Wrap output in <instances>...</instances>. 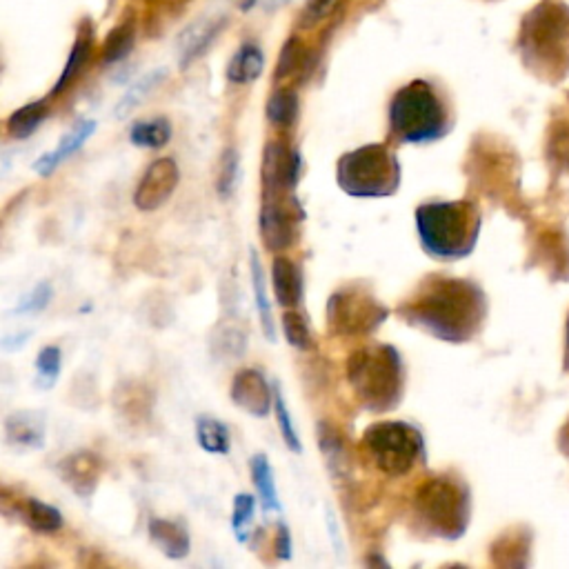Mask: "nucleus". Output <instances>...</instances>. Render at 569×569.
<instances>
[{
  "label": "nucleus",
  "mask_w": 569,
  "mask_h": 569,
  "mask_svg": "<svg viewBox=\"0 0 569 569\" xmlns=\"http://www.w3.org/2000/svg\"><path fill=\"white\" fill-rule=\"evenodd\" d=\"M318 449H321L329 472L336 478H343L349 472V454L343 436L332 429V425H318Z\"/></svg>",
  "instance_id": "29"
},
{
  "label": "nucleus",
  "mask_w": 569,
  "mask_h": 569,
  "mask_svg": "<svg viewBox=\"0 0 569 569\" xmlns=\"http://www.w3.org/2000/svg\"><path fill=\"white\" fill-rule=\"evenodd\" d=\"M303 158L298 149L281 141L267 143L263 149V189L265 198H294L301 181Z\"/></svg>",
  "instance_id": "10"
},
{
  "label": "nucleus",
  "mask_w": 569,
  "mask_h": 569,
  "mask_svg": "<svg viewBox=\"0 0 569 569\" xmlns=\"http://www.w3.org/2000/svg\"><path fill=\"white\" fill-rule=\"evenodd\" d=\"M154 3H156V7H174V9L178 7L181 9L187 0H154Z\"/></svg>",
  "instance_id": "42"
},
{
  "label": "nucleus",
  "mask_w": 569,
  "mask_h": 569,
  "mask_svg": "<svg viewBox=\"0 0 569 569\" xmlns=\"http://www.w3.org/2000/svg\"><path fill=\"white\" fill-rule=\"evenodd\" d=\"M303 218L301 207L294 201H281V198H265V205L258 218L261 241L269 252H285L298 238V221Z\"/></svg>",
  "instance_id": "11"
},
{
  "label": "nucleus",
  "mask_w": 569,
  "mask_h": 569,
  "mask_svg": "<svg viewBox=\"0 0 569 569\" xmlns=\"http://www.w3.org/2000/svg\"><path fill=\"white\" fill-rule=\"evenodd\" d=\"M92 45H94V32H92V25H89V27H83L76 36V43L72 47V52H69V58H67V63L61 72V78H58V83L52 89L54 96L63 94L65 89L76 81L78 74L83 72L87 61H89V56H92Z\"/></svg>",
  "instance_id": "25"
},
{
  "label": "nucleus",
  "mask_w": 569,
  "mask_h": 569,
  "mask_svg": "<svg viewBox=\"0 0 569 569\" xmlns=\"http://www.w3.org/2000/svg\"><path fill=\"white\" fill-rule=\"evenodd\" d=\"M136 43V23L129 18V21H123L121 25H116L109 36L105 38V47H103V63L105 65H114L121 63L125 58L132 54Z\"/></svg>",
  "instance_id": "31"
},
{
  "label": "nucleus",
  "mask_w": 569,
  "mask_h": 569,
  "mask_svg": "<svg viewBox=\"0 0 569 569\" xmlns=\"http://www.w3.org/2000/svg\"><path fill=\"white\" fill-rule=\"evenodd\" d=\"M389 316V309L361 285L336 289L327 301V327L334 336H372Z\"/></svg>",
  "instance_id": "8"
},
{
  "label": "nucleus",
  "mask_w": 569,
  "mask_h": 569,
  "mask_svg": "<svg viewBox=\"0 0 569 569\" xmlns=\"http://www.w3.org/2000/svg\"><path fill=\"white\" fill-rule=\"evenodd\" d=\"M47 116H49L47 98L27 103L7 118V134L16 138V141H25V138L32 136L36 129L47 121Z\"/></svg>",
  "instance_id": "26"
},
{
  "label": "nucleus",
  "mask_w": 569,
  "mask_h": 569,
  "mask_svg": "<svg viewBox=\"0 0 569 569\" xmlns=\"http://www.w3.org/2000/svg\"><path fill=\"white\" fill-rule=\"evenodd\" d=\"M449 127H452L449 109L432 83L412 81L392 96L389 129L398 143H436L447 136Z\"/></svg>",
  "instance_id": "4"
},
{
  "label": "nucleus",
  "mask_w": 569,
  "mask_h": 569,
  "mask_svg": "<svg viewBox=\"0 0 569 569\" xmlns=\"http://www.w3.org/2000/svg\"><path fill=\"white\" fill-rule=\"evenodd\" d=\"M47 436L45 416L41 412L21 409L5 418V441L9 447L25 452V449H43Z\"/></svg>",
  "instance_id": "15"
},
{
  "label": "nucleus",
  "mask_w": 569,
  "mask_h": 569,
  "mask_svg": "<svg viewBox=\"0 0 569 569\" xmlns=\"http://www.w3.org/2000/svg\"><path fill=\"white\" fill-rule=\"evenodd\" d=\"M281 327H283L287 343L292 347L301 349V352H309V349L314 347V338H312V332H309V325L298 312H285Z\"/></svg>",
  "instance_id": "37"
},
{
  "label": "nucleus",
  "mask_w": 569,
  "mask_h": 569,
  "mask_svg": "<svg viewBox=\"0 0 569 569\" xmlns=\"http://www.w3.org/2000/svg\"><path fill=\"white\" fill-rule=\"evenodd\" d=\"M52 296H54V287L49 285L47 281L43 283H38L32 292H29L21 303H18V307L14 309L16 314H41L43 309H47L49 301H52Z\"/></svg>",
  "instance_id": "39"
},
{
  "label": "nucleus",
  "mask_w": 569,
  "mask_h": 569,
  "mask_svg": "<svg viewBox=\"0 0 569 569\" xmlns=\"http://www.w3.org/2000/svg\"><path fill=\"white\" fill-rule=\"evenodd\" d=\"M16 514L29 529H32V532L43 534V536L61 532L63 525H65V518L61 514V509L49 505V503L38 501V498H25V501L18 503Z\"/></svg>",
  "instance_id": "20"
},
{
  "label": "nucleus",
  "mask_w": 569,
  "mask_h": 569,
  "mask_svg": "<svg viewBox=\"0 0 569 569\" xmlns=\"http://www.w3.org/2000/svg\"><path fill=\"white\" fill-rule=\"evenodd\" d=\"M338 3H341V0H309L298 23H301V27L305 29H312L318 23H323L325 18L332 16L336 12Z\"/></svg>",
  "instance_id": "40"
},
{
  "label": "nucleus",
  "mask_w": 569,
  "mask_h": 569,
  "mask_svg": "<svg viewBox=\"0 0 569 569\" xmlns=\"http://www.w3.org/2000/svg\"><path fill=\"white\" fill-rule=\"evenodd\" d=\"M412 512L418 527L429 536L456 541L469 523V492L452 476H434L416 489Z\"/></svg>",
  "instance_id": "6"
},
{
  "label": "nucleus",
  "mask_w": 569,
  "mask_h": 569,
  "mask_svg": "<svg viewBox=\"0 0 569 569\" xmlns=\"http://www.w3.org/2000/svg\"><path fill=\"white\" fill-rule=\"evenodd\" d=\"M403 321L445 343H467L481 332L487 316V296L463 278L429 276L398 307Z\"/></svg>",
  "instance_id": "1"
},
{
  "label": "nucleus",
  "mask_w": 569,
  "mask_h": 569,
  "mask_svg": "<svg viewBox=\"0 0 569 569\" xmlns=\"http://www.w3.org/2000/svg\"><path fill=\"white\" fill-rule=\"evenodd\" d=\"M249 272H252V287H254V298H256V309L258 316H261V327L267 341H276V323H274V314H272V303L267 298V281H265V272L261 265V258H258L256 252L249 254Z\"/></svg>",
  "instance_id": "27"
},
{
  "label": "nucleus",
  "mask_w": 569,
  "mask_h": 569,
  "mask_svg": "<svg viewBox=\"0 0 569 569\" xmlns=\"http://www.w3.org/2000/svg\"><path fill=\"white\" fill-rule=\"evenodd\" d=\"M249 472H252L254 487L258 492V498H261L263 512L281 514L283 505H281V498H278L274 469H272V463H269V458L265 454H254L252 461H249Z\"/></svg>",
  "instance_id": "24"
},
{
  "label": "nucleus",
  "mask_w": 569,
  "mask_h": 569,
  "mask_svg": "<svg viewBox=\"0 0 569 569\" xmlns=\"http://www.w3.org/2000/svg\"><path fill=\"white\" fill-rule=\"evenodd\" d=\"M265 69V56L261 47L254 43H245L236 49V54L229 58L227 81L234 85H249L261 78Z\"/></svg>",
  "instance_id": "21"
},
{
  "label": "nucleus",
  "mask_w": 569,
  "mask_h": 569,
  "mask_svg": "<svg viewBox=\"0 0 569 569\" xmlns=\"http://www.w3.org/2000/svg\"><path fill=\"white\" fill-rule=\"evenodd\" d=\"M196 441L207 454L227 456L229 449H232V436H229L227 425L207 414L196 418Z\"/></svg>",
  "instance_id": "28"
},
{
  "label": "nucleus",
  "mask_w": 569,
  "mask_h": 569,
  "mask_svg": "<svg viewBox=\"0 0 569 569\" xmlns=\"http://www.w3.org/2000/svg\"><path fill=\"white\" fill-rule=\"evenodd\" d=\"M256 514V498L252 494H236L234 509H232V529L238 543L249 541V529H252Z\"/></svg>",
  "instance_id": "35"
},
{
  "label": "nucleus",
  "mask_w": 569,
  "mask_h": 569,
  "mask_svg": "<svg viewBox=\"0 0 569 569\" xmlns=\"http://www.w3.org/2000/svg\"><path fill=\"white\" fill-rule=\"evenodd\" d=\"M298 94L294 89L283 87L269 96L267 107H265V114L269 118V123L276 125V127H292L298 118Z\"/></svg>",
  "instance_id": "32"
},
{
  "label": "nucleus",
  "mask_w": 569,
  "mask_h": 569,
  "mask_svg": "<svg viewBox=\"0 0 569 569\" xmlns=\"http://www.w3.org/2000/svg\"><path fill=\"white\" fill-rule=\"evenodd\" d=\"M523 49L529 61L547 67L569 65V7H536L523 23Z\"/></svg>",
  "instance_id": "9"
},
{
  "label": "nucleus",
  "mask_w": 569,
  "mask_h": 569,
  "mask_svg": "<svg viewBox=\"0 0 569 569\" xmlns=\"http://www.w3.org/2000/svg\"><path fill=\"white\" fill-rule=\"evenodd\" d=\"M114 407L125 423L141 427L149 421V416H152L154 396L143 383L127 381L116 387Z\"/></svg>",
  "instance_id": "17"
},
{
  "label": "nucleus",
  "mask_w": 569,
  "mask_h": 569,
  "mask_svg": "<svg viewBox=\"0 0 569 569\" xmlns=\"http://www.w3.org/2000/svg\"><path fill=\"white\" fill-rule=\"evenodd\" d=\"M36 381L34 385L38 389H52L58 383V376H61L63 369V352L58 345H45L41 352L36 356Z\"/></svg>",
  "instance_id": "33"
},
{
  "label": "nucleus",
  "mask_w": 569,
  "mask_h": 569,
  "mask_svg": "<svg viewBox=\"0 0 569 569\" xmlns=\"http://www.w3.org/2000/svg\"><path fill=\"white\" fill-rule=\"evenodd\" d=\"M181 183V169L174 158H158L145 169V174L134 192V205L138 212H156L161 209Z\"/></svg>",
  "instance_id": "12"
},
{
  "label": "nucleus",
  "mask_w": 569,
  "mask_h": 569,
  "mask_svg": "<svg viewBox=\"0 0 569 569\" xmlns=\"http://www.w3.org/2000/svg\"><path fill=\"white\" fill-rule=\"evenodd\" d=\"M165 76H167L165 69H156V72L147 74L143 81H138L132 89H127V94L121 98V103L116 105V118H125L132 109H136V105L141 103L158 83H163Z\"/></svg>",
  "instance_id": "36"
},
{
  "label": "nucleus",
  "mask_w": 569,
  "mask_h": 569,
  "mask_svg": "<svg viewBox=\"0 0 569 569\" xmlns=\"http://www.w3.org/2000/svg\"><path fill=\"white\" fill-rule=\"evenodd\" d=\"M256 5V0H243V12H249V9H252Z\"/></svg>",
  "instance_id": "44"
},
{
  "label": "nucleus",
  "mask_w": 569,
  "mask_h": 569,
  "mask_svg": "<svg viewBox=\"0 0 569 569\" xmlns=\"http://www.w3.org/2000/svg\"><path fill=\"white\" fill-rule=\"evenodd\" d=\"M314 65V58L309 54V49L298 41V38H289V41L283 45L281 56H278L276 63V81L285 83V81H303V78L309 74V69Z\"/></svg>",
  "instance_id": "22"
},
{
  "label": "nucleus",
  "mask_w": 569,
  "mask_h": 569,
  "mask_svg": "<svg viewBox=\"0 0 569 569\" xmlns=\"http://www.w3.org/2000/svg\"><path fill=\"white\" fill-rule=\"evenodd\" d=\"M225 25V18H218V21H201L187 29L181 38V67H189L196 58H201L209 45L214 43V38L221 34V29Z\"/></svg>",
  "instance_id": "23"
},
{
  "label": "nucleus",
  "mask_w": 569,
  "mask_h": 569,
  "mask_svg": "<svg viewBox=\"0 0 569 569\" xmlns=\"http://www.w3.org/2000/svg\"><path fill=\"white\" fill-rule=\"evenodd\" d=\"M274 552H276V558H281V561H289V558H292V534H289L285 523H278L276 527Z\"/></svg>",
  "instance_id": "41"
},
{
  "label": "nucleus",
  "mask_w": 569,
  "mask_h": 569,
  "mask_svg": "<svg viewBox=\"0 0 569 569\" xmlns=\"http://www.w3.org/2000/svg\"><path fill=\"white\" fill-rule=\"evenodd\" d=\"M147 534L152 538V543L172 561H183L192 552V538H189V532L181 523L167 521V518H152L147 525Z\"/></svg>",
  "instance_id": "18"
},
{
  "label": "nucleus",
  "mask_w": 569,
  "mask_h": 569,
  "mask_svg": "<svg viewBox=\"0 0 569 569\" xmlns=\"http://www.w3.org/2000/svg\"><path fill=\"white\" fill-rule=\"evenodd\" d=\"M103 472H105L103 458L94 452H87V449L69 454L58 463V474H61L63 483L72 489L78 498L94 496L98 483H101Z\"/></svg>",
  "instance_id": "14"
},
{
  "label": "nucleus",
  "mask_w": 569,
  "mask_h": 569,
  "mask_svg": "<svg viewBox=\"0 0 569 569\" xmlns=\"http://www.w3.org/2000/svg\"><path fill=\"white\" fill-rule=\"evenodd\" d=\"M483 218L472 201H432L416 209V229L436 261H461L474 252Z\"/></svg>",
  "instance_id": "2"
},
{
  "label": "nucleus",
  "mask_w": 569,
  "mask_h": 569,
  "mask_svg": "<svg viewBox=\"0 0 569 569\" xmlns=\"http://www.w3.org/2000/svg\"><path fill=\"white\" fill-rule=\"evenodd\" d=\"M272 289L276 303L283 307L301 305L303 298V274L298 265L287 256H276L272 263Z\"/></svg>",
  "instance_id": "19"
},
{
  "label": "nucleus",
  "mask_w": 569,
  "mask_h": 569,
  "mask_svg": "<svg viewBox=\"0 0 569 569\" xmlns=\"http://www.w3.org/2000/svg\"><path fill=\"white\" fill-rule=\"evenodd\" d=\"M274 412H276V421H278V427H281V436H283L285 445L292 449L294 454H301L303 452L301 438H298L294 421H292V416H289L287 403H285V398L281 394V389H278V385H276V396H274Z\"/></svg>",
  "instance_id": "38"
},
{
  "label": "nucleus",
  "mask_w": 569,
  "mask_h": 569,
  "mask_svg": "<svg viewBox=\"0 0 569 569\" xmlns=\"http://www.w3.org/2000/svg\"><path fill=\"white\" fill-rule=\"evenodd\" d=\"M347 381L367 412H392L405 394L403 356L387 343L358 347L347 358Z\"/></svg>",
  "instance_id": "3"
},
{
  "label": "nucleus",
  "mask_w": 569,
  "mask_h": 569,
  "mask_svg": "<svg viewBox=\"0 0 569 569\" xmlns=\"http://www.w3.org/2000/svg\"><path fill=\"white\" fill-rule=\"evenodd\" d=\"M363 449L369 461L385 476L401 478L425 461V438L421 429L405 421H383L365 429Z\"/></svg>",
  "instance_id": "7"
},
{
  "label": "nucleus",
  "mask_w": 569,
  "mask_h": 569,
  "mask_svg": "<svg viewBox=\"0 0 569 569\" xmlns=\"http://www.w3.org/2000/svg\"><path fill=\"white\" fill-rule=\"evenodd\" d=\"M129 141L143 149H161L172 141V123L161 116L152 121H138L129 129Z\"/></svg>",
  "instance_id": "30"
},
{
  "label": "nucleus",
  "mask_w": 569,
  "mask_h": 569,
  "mask_svg": "<svg viewBox=\"0 0 569 569\" xmlns=\"http://www.w3.org/2000/svg\"><path fill=\"white\" fill-rule=\"evenodd\" d=\"M238 185H241V154L236 147H227L221 156V165H218L216 192L227 201L236 194Z\"/></svg>",
  "instance_id": "34"
},
{
  "label": "nucleus",
  "mask_w": 569,
  "mask_h": 569,
  "mask_svg": "<svg viewBox=\"0 0 569 569\" xmlns=\"http://www.w3.org/2000/svg\"><path fill=\"white\" fill-rule=\"evenodd\" d=\"M94 132H96V121H78L61 138V143H58L56 149H52V152H47L38 158V161L34 163V172L43 178L52 176L56 169L67 161V158H72L78 149H81L89 141V138L94 136Z\"/></svg>",
  "instance_id": "16"
},
{
  "label": "nucleus",
  "mask_w": 569,
  "mask_h": 569,
  "mask_svg": "<svg viewBox=\"0 0 569 569\" xmlns=\"http://www.w3.org/2000/svg\"><path fill=\"white\" fill-rule=\"evenodd\" d=\"M367 565H383V567H387V561H383V558H378V556L376 558L372 556V558H367Z\"/></svg>",
  "instance_id": "43"
},
{
  "label": "nucleus",
  "mask_w": 569,
  "mask_h": 569,
  "mask_svg": "<svg viewBox=\"0 0 569 569\" xmlns=\"http://www.w3.org/2000/svg\"><path fill=\"white\" fill-rule=\"evenodd\" d=\"M336 183L352 198H389L401 187V163L383 143L356 147L338 158Z\"/></svg>",
  "instance_id": "5"
},
{
  "label": "nucleus",
  "mask_w": 569,
  "mask_h": 569,
  "mask_svg": "<svg viewBox=\"0 0 569 569\" xmlns=\"http://www.w3.org/2000/svg\"><path fill=\"white\" fill-rule=\"evenodd\" d=\"M276 387L267 383V378L258 369H241L234 376L229 387V398L236 407H241L245 414L254 418H265L274 407Z\"/></svg>",
  "instance_id": "13"
}]
</instances>
